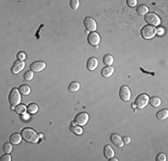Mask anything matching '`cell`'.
I'll list each match as a JSON object with an SVG mask.
<instances>
[{"mask_svg": "<svg viewBox=\"0 0 168 161\" xmlns=\"http://www.w3.org/2000/svg\"><path fill=\"white\" fill-rule=\"evenodd\" d=\"M21 134L22 139L29 143H37L39 140V135L32 128H24L22 130Z\"/></svg>", "mask_w": 168, "mask_h": 161, "instance_id": "6da1fadb", "label": "cell"}, {"mask_svg": "<svg viewBox=\"0 0 168 161\" xmlns=\"http://www.w3.org/2000/svg\"><path fill=\"white\" fill-rule=\"evenodd\" d=\"M8 101L11 105V107H16L20 104L21 102V93L18 89L13 88L11 90L9 96H8Z\"/></svg>", "mask_w": 168, "mask_h": 161, "instance_id": "7a4b0ae2", "label": "cell"}, {"mask_svg": "<svg viewBox=\"0 0 168 161\" xmlns=\"http://www.w3.org/2000/svg\"><path fill=\"white\" fill-rule=\"evenodd\" d=\"M157 34V30L154 26L151 25H145L142 27L141 31V38H143L144 39H150L152 38H154Z\"/></svg>", "mask_w": 168, "mask_h": 161, "instance_id": "3957f363", "label": "cell"}, {"mask_svg": "<svg viewBox=\"0 0 168 161\" xmlns=\"http://www.w3.org/2000/svg\"><path fill=\"white\" fill-rule=\"evenodd\" d=\"M148 95L145 94V93H141L139 94L135 100V105H133V107H137L138 109H143L148 104Z\"/></svg>", "mask_w": 168, "mask_h": 161, "instance_id": "277c9868", "label": "cell"}, {"mask_svg": "<svg viewBox=\"0 0 168 161\" xmlns=\"http://www.w3.org/2000/svg\"><path fill=\"white\" fill-rule=\"evenodd\" d=\"M145 21L151 26H158L160 24V18L155 13H148L145 15Z\"/></svg>", "mask_w": 168, "mask_h": 161, "instance_id": "5b68a950", "label": "cell"}, {"mask_svg": "<svg viewBox=\"0 0 168 161\" xmlns=\"http://www.w3.org/2000/svg\"><path fill=\"white\" fill-rule=\"evenodd\" d=\"M89 121V115L85 112L78 113L74 116V124L78 125H85Z\"/></svg>", "mask_w": 168, "mask_h": 161, "instance_id": "8992f818", "label": "cell"}, {"mask_svg": "<svg viewBox=\"0 0 168 161\" xmlns=\"http://www.w3.org/2000/svg\"><path fill=\"white\" fill-rule=\"evenodd\" d=\"M83 23H84V26H85L86 30L88 32H93L97 30V23H96V21L91 18V17H86L83 21Z\"/></svg>", "mask_w": 168, "mask_h": 161, "instance_id": "52a82bcc", "label": "cell"}, {"mask_svg": "<svg viewBox=\"0 0 168 161\" xmlns=\"http://www.w3.org/2000/svg\"><path fill=\"white\" fill-rule=\"evenodd\" d=\"M119 96H120V98L124 101V102H127L130 100L131 98V91L130 89L127 87V86H122L120 88V91H119Z\"/></svg>", "mask_w": 168, "mask_h": 161, "instance_id": "ba28073f", "label": "cell"}, {"mask_svg": "<svg viewBox=\"0 0 168 161\" xmlns=\"http://www.w3.org/2000/svg\"><path fill=\"white\" fill-rule=\"evenodd\" d=\"M88 42L90 46H93V47H97V45H99L100 43V36L99 33H97L96 32H90L89 35H88Z\"/></svg>", "mask_w": 168, "mask_h": 161, "instance_id": "9c48e42d", "label": "cell"}, {"mask_svg": "<svg viewBox=\"0 0 168 161\" xmlns=\"http://www.w3.org/2000/svg\"><path fill=\"white\" fill-rule=\"evenodd\" d=\"M24 66H25V63H24L23 61L17 60V61H15V63L13 64V66H12L11 72H13V74L17 75L18 72H20L22 70H23Z\"/></svg>", "mask_w": 168, "mask_h": 161, "instance_id": "30bf717a", "label": "cell"}, {"mask_svg": "<svg viewBox=\"0 0 168 161\" xmlns=\"http://www.w3.org/2000/svg\"><path fill=\"white\" fill-rule=\"evenodd\" d=\"M46 67V64L42 61H35L33 62L30 68H31V71H32L33 72H41L44 68Z\"/></svg>", "mask_w": 168, "mask_h": 161, "instance_id": "8fae6325", "label": "cell"}, {"mask_svg": "<svg viewBox=\"0 0 168 161\" xmlns=\"http://www.w3.org/2000/svg\"><path fill=\"white\" fill-rule=\"evenodd\" d=\"M99 60H97L96 57H90L87 61V68L89 71H94L99 66Z\"/></svg>", "mask_w": 168, "mask_h": 161, "instance_id": "7c38bea8", "label": "cell"}, {"mask_svg": "<svg viewBox=\"0 0 168 161\" xmlns=\"http://www.w3.org/2000/svg\"><path fill=\"white\" fill-rule=\"evenodd\" d=\"M110 140L111 141L113 142L115 145H116L117 147H123V139L122 137L117 134H111L110 136Z\"/></svg>", "mask_w": 168, "mask_h": 161, "instance_id": "4fadbf2b", "label": "cell"}, {"mask_svg": "<svg viewBox=\"0 0 168 161\" xmlns=\"http://www.w3.org/2000/svg\"><path fill=\"white\" fill-rule=\"evenodd\" d=\"M22 139V134H18V133H15V134H11V135H10V138H9L10 142H11L12 144H13V145L19 144V143L21 142Z\"/></svg>", "mask_w": 168, "mask_h": 161, "instance_id": "5bb4252c", "label": "cell"}, {"mask_svg": "<svg viewBox=\"0 0 168 161\" xmlns=\"http://www.w3.org/2000/svg\"><path fill=\"white\" fill-rule=\"evenodd\" d=\"M114 74V67L113 66H106L101 70V75L102 76L108 78L110 76H112Z\"/></svg>", "mask_w": 168, "mask_h": 161, "instance_id": "9a60e30c", "label": "cell"}, {"mask_svg": "<svg viewBox=\"0 0 168 161\" xmlns=\"http://www.w3.org/2000/svg\"><path fill=\"white\" fill-rule=\"evenodd\" d=\"M114 155H115V151L113 149H112L111 146L106 145L104 147V156L106 158H111V157H114Z\"/></svg>", "mask_w": 168, "mask_h": 161, "instance_id": "2e32d148", "label": "cell"}, {"mask_svg": "<svg viewBox=\"0 0 168 161\" xmlns=\"http://www.w3.org/2000/svg\"><path fill=\"white\" fill-rule=\"evenodd\" d=\"M148 103L150 104V106H152L153 108H158L161 105V99L158 97H151L148 99Z\"/></svg>", "mask_w": 168, "mask_h": 161, "instance_id": "e0dca14e", "label": "cell"}, {"mask_svg": "<svg viewBox=\"0 0 168 161\" xmlns=\"http://www.w3.org/2000/svg\"><path fill=\"white\" fill-rule=\"evenodd\" d=\"M19 91L21 93V95H23V96H27L31 93V88L26 85V84H22L19 87Z\"/></svg>", "mask_w": 168, "mask_h": 161, "instance_id": "ac0fdd59", "label": "cell"}, {"mask_svg": "<svg viewBox=\"0 0 168 161\" xmlns=\"http://www.w3.org/2000/svg\"><path fill=\"white\" fill-rule=\"evenodd\" d=\"M137 13L139 14V15H146V14L148 13V7L146 5H139L137 7Z\"/></svg>", "mask_w": 168, "mask_h": 161, "instance_id": "d6986e66", "label": "cell"}, {"mask_svg": "<svg viewBox=\"0 0 168 161\" xmlns=\"http://www.w3.org/2000/svg\"><path fill=\"white\" fill-rule=\"evenodd\" d=\"M70 130H71L73 133L76 135H80L83 133L82 128H80V126H78V124H74V123L70 125Z\"/></svg>", "mask_w": 168, "mask_h": 161, "instance_id": "ffe728a7", "label": "cell"}, {"mask_svg": "<svg viewBox=\"0 0 168 161\" xmlns=\"http://www.w3.org/2000/svg\"><path fill=\"white\" fill-rule=\"evenodd\" d=\"M168 116V110L166 108L164 109H162V110H159L158 113H157V117L158 119L159 120H164L167 118Z\"/></svg>", "mask_w": 168, "mask_h": 161, "instance_id": "44dd1931", "label": "cell"}, {"mask_svg": "<svg viewBox=\"0 0 168 161\" xmlns=\"http://www.w3.org/2000/svg\"><path fill=\"white\" fill-rule=\"evenodd\" d=\"M103 63L107 65V66H111L112 65H113L114 63V57L113 56H111V55H106L104 57H103Z\"/></svg>", "mask_w": 168, "mask_h": 161, "instance_id": "7402d4cb", "label": "cell"}, {"mask_svg": "<svg viewBox=\"0 0 168 161\" xmlns=\"http://www.w3.org/2000/svg\"><path fill=\"white\" fill-rule=\"evenodd\" d=\"M68 90L69 91L71 92H75V91H78L80 90V83L78 82H73L70 83L69 87H68Z\"/></svg>", "mask_w": 168, "mask_h": 161, "instance_id": "603a6c76", "label": "cell"}, {"mask_svg": "<svg viewBox=\"0 0 168 161\" xmlns=\"http://www.w3.org/2000/svg\"><path fill=\"white\" fill-rule=\"evenodd\" d=\"M27 111L30 114H36L38 111V107L35 103H31L27 106Z\"/></svg>", "mask_w": 168, "mask_h": 161, "instance_id": "cb8c5ba5", "label": "cell"}, {"mask_svg": "<svg viewBox=\"0 0 168 161\" xmlns=\"http://www.w3.org/2000/svg\"><path fill=\"white\" fill-rule=\"evenodd\" d=\"M13 110H15L18 115H22V114H24V113H25V111L27 110V108H26V107H25L24 105L20 104V105H17Z\"/></svg>", "mask_w": 168, "mask_h": 161, "instance_id": "d4e9b609", "label": "cell"}, {"mask_svg": "<svg viewBox=\"0 0 168 161\" xmlns=\"http://www.w3.org/2000/svg\"><path fill=\"white\" fill-rule=\"evenodd\" d=\"M33 77H34V72L32 71H27L23 75V78L25 81H32Z\"/></svg>", "mask_w": 168, "mask_h": 161, "instance_id": "484cf974", "label": "cell"}, {"mask_svg": "<svg viewBox=\"0 0 168 161\" xmlns=\"http://www.w3.org/2000/svg\"><path fill=\"white\" fill-rule=\"evenodd\" d=\"M13 145L12 143H9V142H6L4 145H3V150L6 152V153H9L13 150Z\"/></svg>", "mask_w": 168, "mask_h": 161, "instance_id": "4316f807", "label": "cell"}, {"mask_svg": "<svg viewBox=\"0 0 168 161\" xmlns=\"http://www.w3.org/2000/svg\"><path fill=\"white\" fill-rule=\"evenodd\" d=\"M70 6H71V7L74 10H76L80 6V1H78V0H72V1L70 2Z\"/></svg>", "mask_w": 168, "mask_h": 161, "instance_id": "83f0119b", "label": "cell"}, {"mask_svg": "<svg viewBox=\"0 0 168 161\" xmlns=\"http://www.w3.org/2000/svg\"><path fill=\"white\" fill-rule=\"evenodd\" d=\"M156 160L157 161H165L166 160V157L164 153H158L156 157Z\"/></svg>", "mask_w": 168, "mask_h": 161, "instance_id": "f1b7e54d", "label": "cell"}, {"mask_svg": "<svg viewBox=\"0 0 168 161\" xmlns=\"http://www.w3.org/2000/svg\"><path fill=\"white\" fill-rule=\"evenodd\" d=\"M0 160L1 161H11V156L9 154H4L3 156H1V157H0Z\"/></svg>", "mask_w": 168, "mask_h": 161, "instance_id": "f546056e", "label": "cell"}, {"mask_svg": "<svg viewBox=\"0 0 168 161\" xmlns=\"http://www.w3.org/2000/svg\"><path fill=\"white\" fill-rule=\"evenodd\" d=\"M17 58H18L19 60H21V61H23L25 58H26L25 53H23V52H19V53L17 54Z\"/></svg>", "mask_w": 168, "mask_h": 161, "instance_id": "4dcf8cb0", "label": "cell"}, {"mask_svg": "<svg viewBox=\"0 0 168 161\" xmlns=\"http://www.w3.org/2000/svg\"><path fill=\"white\" fill-rule=\"evenodd\" d=\"M127 5L130 6V7H134L136 5H137V1L136 0H127Z\"/></svg>", "mask_w": 168, "mask_h": 161, "instance_id": "1f68e13d", "label": "cell"}, {"mask_svg": "<svg viewBox=\"0 0 168 161\" xmlns=\"http://www.w3.org/2000/svg\"><path fill=\"white\" fill-rule=\"evenodd\" d=\"M122 139H123V144H128V143H130V141H131V139H130V137H128V136H125V137H123V138H122Z\"/></svg>", "mask_w": 168, "mask_h": 161, "instance_id": "d6a6232c", "label": "cell"}, {"mask_svg": "<svg viewBox=\"0 0 168 161\" xmlns=\"http://www.w3.org/2000/svg\"><path fill=\"white\" fill-rule=\"evenodd\" d=\"M163 33H164V29H163V28H159L158 30H157V34L162 35Z\"/></svg>", "mask_w": 168, "mask_h": 161, "instance_id": "836d02e7", "label": "cell"}, {"mask_svg": "<svg viewBox=\"0 0 168 161\" xmlns=\"http://www.w3.org/2000/svg\"><path fill=\"white\" fill-rule=\"evenodd\" d=\"M109 161H118V159L116 158V157H111V158H109Z\"/></svg>", "mask_w": 168, "mask_h": 161, "instance_id": "e575fe53", "label": "cell"}, {"mask_svg": "<svg viewBox=\"0 0 168 161\" xmlns=\"http://www.w3.org/2000/svg\"><path fill=\"white\" fill-rule=\"evenodd\" d=\"M23 116H24V117H23V118H24V119L26 120V119H29V116H30V115H24Z\"/></svg>", "mask_w": 168, "mask_h": 161, "instance_id": "d590c367", "label": "cell"}]
</instances>
